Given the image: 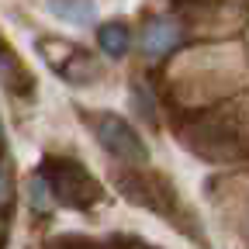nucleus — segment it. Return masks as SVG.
Returning a JSON list of instances; mask_svg holds the SVG:
<instances>
[{
  "mask_svg": "<svg viewBox=\"0 0 249 249\" xmlns=\"http://www.w3.org/2000/svg\"><path fill=\"white\" fill-rule=\"evenodd\" d=\"M49 187V194L66 204V208H90L101 201V187L80 163L73 160H45L42 173H38Z\"/></svg>",
  "mask_w": 249,
  "mask_h": 249,
  "instance_id": "f257e3e1",
  "label": "nucleus"
},
{
  "mask_svg": "<svg viewBox=\"0 0 249 249\" xmlns=\"http://www.w3.org/2000/svg\"><path fill=\"white\" fill-rule=\"evenodd\" d=\"M93 132H97V142L111 156H118V160H124V163H145L149 160L145 142L139 139V132L124 118H118V114H93Z\"/></svg>",
  "mask_w": 249,
  "mask_h": 249,
  "instance_id": "f03ea898",
  "label": "nucleus"
},
{
  "mask_svg": "<svg viewBox=\"0 0 249 249\" xmlns=\"http://www.w3.org/2000/svg\"><path fill=\"white\" fill-rule=\"evenodd\" d=\"M177 38H180V31H177L173 21H152L145 28V35H142V45H145L149 55H163L177 45Z\"/></svg>",
  "mask_w": 249,
  "mask_h": 249,
  "instance_id": "7ed1b4c3",
  "label": "nucleus"
},
{
  "mask_svg": "<svg viewBox=\"0 0 249 249\" xmlns=\"http://www.w3.org/2000/svg\"><path fill=\"white\" fill-rule=\"evenodd\" d=\"M49 11L55 18H66L70 24H90L93 21V4L90 0H52Z\"/></svg>",
  "mask_w": 249,
  "mask_h": 249,
  "instance_id": "20e7f679",
  "label": "nucleus"
},
{
  "mask_svg": "<svg viewBox=\"0 0 249 249\" xmlns=\"http://www.w3.org/2000/svg\"><path fill=\"white\" fill-rule=\"evenodd\" d=\"M97 38H101V49H104L107 55H124V52H128V28L118 24V21L104 24Z\"/></svg>",
  "mask_w": 249,
  "mask_h": 249,
  "instance_id": "39448f33",
  "label": "nucleus"
},
{
  "mask_svg": "<svg viewBox=\"0 0 249 249\" xmlns=\"http://www.w3.org/2000/svg\"><path fill=\"white\" fill-rule=\"evenodd\" d=\"M28 191H31V204H35L38 211H49V187H45V180L42 177H35V180H31V187H28Z\"/></svg>",
  "mask_w": 249,
  "mask_h": 249,
  "instance_id": "423d86ee",
  "label": "nucleus"
},
{
  "mask_svg": "<svg viewBox=\"0 0 249 249\" xmlns=\"http://www.w3.org/2000/svg\"><path fill=\"white\" fill-rule=\"evenodd\" d=\"M11 201V177H7V166L0 163V208H7Z\"/></svg>",
  "mask_w": 249,
  "mask_h": 249,
  "instance_id": "0eeeda50",
  "label": "nucleus"
}]
</instances>
